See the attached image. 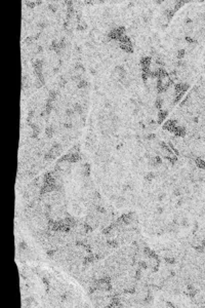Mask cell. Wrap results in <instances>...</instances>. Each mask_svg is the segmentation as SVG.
I'll return each mask as SVG.
<instances>
[{"instance_id":"cell-2","label":"cell","mask_w":205,"mask_h":308,"mask_svg":"<svg viewBox=\"0 0 205 308\" xmlns=\"http://www.w3.org/2000/svg\"><path fill=\"white\" fill-rule=\"evenodd\" d=\"M156 178V174L154 173V172H149L146 176H145V179L147 180V181H152L153 179H155Z\"/></svg>"},{"instance_id":"cell-9","label":"cell","mask_w":205,"mask_h":308,"mask_svg":"<svg viewBox=\"0 0 205 308\" xmlns=\"http://www.w3.org/2000/svg\"><path fill=\"white\" fill-rule=\"evenodd\" d=\"M89 72H90V74L91 75H97V73H98V71H97V69H95V68H89Z\"/></svg>"},{"instance_id":"cell-8","label":"cell","mask_w":205,"mask_h":308,"mask_svg":"<svg viewBox=\"0 0 205 308\" xmlns=\"http://www.w3.org/2000/svg\"><path fill=\"white\" fill-rule=\"evenodd\" d=\"M42 52H43V46H42V45H37V46H36V52H35V53H36V54H41Z\"/></svg>"},{"instance_id":"cell-4","label":"cell","mask_w":205,"mask_h":308,"mask_svg":"<svg viewBox=\"0 0 205 308\" xmlns=\"http://www.w3.org/2000/svg\"><path fill=\"white\" fill-rule=\"evenodd\" d=\"M165 196H166V194H165L164 192H161V193H159L158 195H156V199H157L158 201H163L164 198H165Z\"/></svg>"},{"instance_id":"cell-10","label":"cell","mask_w":205,"mask_h":308,"mask_svg":"<svg viewBox=\"0 0 205 308\" xmlns=\"http://www.w3.org/2000/svg\"><path fill=\"white\" fill-rule=\"evenodd\" d=\"M59 71H60V68L59 67H54L53 69H52V72L54 73V74H57V73H59Z\"/></svg>"},{"instance_id":"cell-1","label":"cell","mask_w":205,"mask_h":308,"mask_svg":"<svg viewBox=\"0 0 205 308\" xmlns=\"http://www.w3.org/2000/svg\"><path fill=\"white\" fill-rule=\"evenodd\" d=\"M37 27H38L40 30H44V29H46V28L48 27V23L45 22V21H39V22L37 23Z\"/></svg>"},{"instance_id":"cell-5","label":"cell","mask_w":205,"mask_h":308,"mask_svg":"<svg viewBox=\"0 0 205 308\" xmlns=\"http://www.w3.org/2000/svg\"><path fill=\"white\" fill-rule=\"evenodd\" d=\"M155 212H156V214H157V215H162V214H164V212H165V209H164L163 207H157Z\"/></svg>"},{"instance_id":"cell-6","label":"cell","mask_w":205,"mask_h":308,"mask_svg":"<svg viewBox=\"0 0 205 308\" xmlns=\"http://www.w3.org/2000/svg\"><path fill=\"white\" fill-rule=\"evenodd\" d=\"M18 247H20V250L21 251H25V250H27V243L25 242V241H22V242H20V244H18Z\"/></svg>"},{"instance_id":"cell-3","label":"cell","mask_w":205,"mask_h":308,"mask_svg":"<svg viewBox=\"0 0 205 308\" xmlns=\"http://www.w3.org/2000/svg\"><path fill=\"white\" fill-rule=\"evenodd\" d=\"M185 55H186V49H184V48L179 49L178 53H176V58H178L179 60H182V59L185 57Z\"/></svg>"},{"instance_id":"cell-7","label":"cell","mask_w":205,"mask_h":308,"mask_svg":"<svg viewBox=\"0 0 205 308\" xmlns=\"http://www.w3.org/2000/svg\"><path fill=\"white\" fill-rule=\"evenodd\" d=\"M104 107L107 108V109H112L113 106H112V104L110 103V101L107 100V101H105V103H104Z\"/></svg>"}]
</instances>
